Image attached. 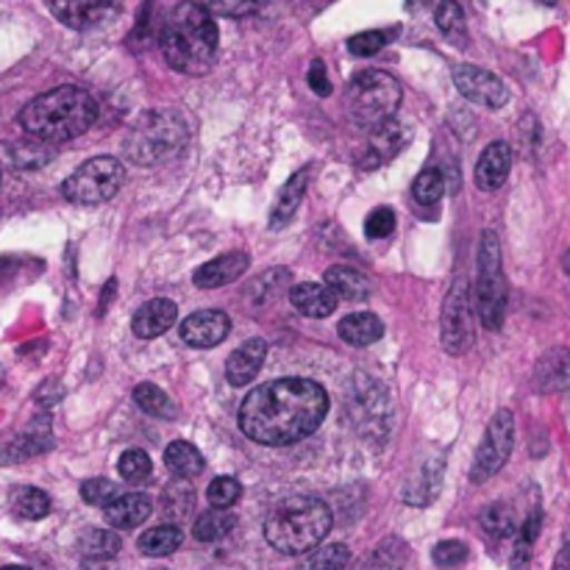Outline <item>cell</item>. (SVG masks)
Segmentation results:
<instances>
[{
    "label": "cell",
    "instance_id": "cell-1",
    "mask_svg": "<svg viewBox=\"0 0 570 570\" xmlns=\"http://www.w3.org/2000/svg\"><path fill=\"white\" fill-rule=\"evenodd\" d=\"M328 412V393L312 379L289 376L250 390L239 404V429L259 445H293L317 432Z\"/></svg>",
    "mask_w": 570,
    "mask_h": 570
},
{
    "label": "cell",
    "instance_id": "cell-2",
    "mask_svg": "<svg viewBox=\"0 0 570 570\" xmlns=\"http://www.w3.org/2000/svg\"><path fill=\"white\" fill-rule=\"evenodd\" d=\"M98 117L92 95L81 87H56L22 106L20 126L39 142H70L92 128Z\"/></svg>",
    "mask_w": 570,
    "mask_h": 570
},
{
    "label": "cell",
    "instance_id": "cell-3",
    "mask_svg": "<svg viewBox=\"0 0 570 570\" xmlns=\"http://www.w3.org/2000/svg\"><path fill=\"white\" fill-rule=\"evenodd\" d=\"M161 56L184 76H204L217 59V22L200 3H181L173 9L161 28Z\"/></svg>",
    "mask_w": 570,
    "mask_h": 570
},
{
    "label": "cell",
    "instance_id": "cell-4",
    "mask_svg": "<svg viewBox=\"0 0 570 570\" xmlns=\"http://www.w3.org/2000/svg\"><path fill=\"white\" fill-rule=\"evenodd\" d=\"M332 510L315 495H293L282 501L265 521V538L282 554L315 551L332 532Z\"/></svg>",
    "mask_w": 570,
    "mask_h": 570
},
{
    "label": "cell",
    "instance_id": "cell-5",
    "mask_svg": "<svg viewBox=\"0 0 570 570\" xmlns=\"http://www.w3.org/2000/svg\"><path fill=\"white\" fill-rule=\"evenodd\" d=\"M189 139L187 122L176 111H145L126 137V154L134 165L139 167H156L161 161L173 159L184 150Z\"/></svg>",
    "mask_w": 570,
    "mask_h": 570
},
{
    "label": "cell",
    "instance_id": "cell-6",
    "mask_svg": "<svg viewBox=\"0 0 570 570\" xmlns=\"http://www.w3.org/2000/svg\"><path fill=\"white\" fill-rule=\"evenodd\" d=\"M401 106V83L390 72L367 70L360 72L345 89V109L351 120L360 126L376 128L393 120L395 109Z\"/></svg>",
    "mask_w": 570,
    "mask_h": 570
},
{
    "label": "cell",
    "instance_id": "cell-7",
    "mask_svg": "<svg viewBox=\"0 0 570 570\" xmlns=\"http://www.w3.org/2000/svg\"><path fill=\"white\" fill-rule=\"evenodd\" d=\"M479 276H476V301L479 317L484 328L499 332L507 315V278L501 265V243L495 232H484L479 243Z\"/></svg>",
    "mask_w": 570,
    "mask_h": 570
},
{
    "label": "cell",
    "instance_id": "cell-8",
    "mask_svg": "<svg viewBox=\"0 0 570 570\" xmlns=\"http://www.w3.org/2000/svg\"><path fill=\"white\" fill-rule=\"evenodd\" d=\"M126 178V167L122 161L111 159V156H95V159L83 161L65 184H61V195L70 204L78 206H98L106 204L117 195Z\"/></svg>",
    "mask_w": 570,
    "mask_h": 570
},
{
    "label": "cell",
    "instance_id": "cell-9",
    "mask_svg": "<svg viewBox=\"0 0 570 570\" xmlns=\"http://www.w3.org/2000/svg\"><path fill=\"white\" fill-rule=\"evenodd\" d=\"M473 340H476V332H473L471 287L462 276L451 284L449 295H445L443 317H440V343H443L445 354L462 356L473 348Z\"/></svg>",
    "mask_w": 570,
    "mask_h": 570
},
{
    "label": "cell",
    "instance_id": "cell-10",
    "mask_svg": "<svg viewBox=\"0 0 570 570\" xmlns=\"http://www.w3.org/2000/svg\"><path fill=\"white\" fill-rule=\"evenodd\" d=\"M512 445H515V415L510 410H499L493 421L488 423L482 445H479L476 456H473V484H484L488 479H493L512 456Z\"/></svg>",
    "mask_w": 570,
    "mask_h": 570
},
{
    "label": "cell",
    "instance_id": "cell-11",
    "mask_svg": "<svg viewBox=\"0 0 570 570\" xmlns=\"http://www.w3.org/2000/svg\"><path fill=\"white\" fill-rule=\"evenodd\" d=\"M354 406L356 426L365 434L376 438V432L382 429V434H387L390 421H393V410H390V395L387 390L379 382H373L371 376L360 373L354 376V390H351L348 410Z\"/></svg>",
    "mask_w": 570,
    "mask_h": 570
},
{
    "label": "cell",
    "instance_id": "cell-12",
    "mask_svg": "<svg viewBox=\"0 0 570 570\" xmlns=\"http://www.w3.org/2000/svg\"><path fill=\"white\" fill-rule=\"evenodd\" d=\"M454 83L468 100L484 106V109H501V106H507V100H510L504 81L476 65L454 67Z\"/></svg>",
    "mask_w": 570,
    "mask_h": 570
},
{
    "label": "cell",
    "instance_id": "cell-13",
    "mask_svg": "<svg viewBox=\"0 0 570 570\" xmlns=\"http://www.w3.org/2000/svg\"><path fill=\"white\" fill-rule=\"evenodd\" d=\"M228 328H232V321L226 312L204 309L181 323V340L193 348H215L228 337Z\"/></svg>",
    "mask_w": 570,
    "mask_h": 570
},
{
    "label": "cell",
    "instance_id": "cell-14",
    "mask_svg": "<svg viewBox=\"0 0 570 570\" xmlns=\"http://www.w3.org/2000/svg\"><path fill=\"white\" fill-rule=\"evenodd\" d=\"M406 142H410V134H406V128L401 126V122L395 120L382 122V126L373 128L371 137H367V145L365 150H362L360 165L365 167V170H376V167H382L384 161L393 159L395 154H401V148H404Z\"/></svg>",
    "mask_w": 570,
    "mask_h": 570
},
{
    "label": "cell",
    "instance_id": "cell-15",
    "mask_svg": "<svg viewBox=\"0 0 570 570\" xmlns=\"http://www.w3.org/2000/svg\"><path fill=\"white\" fill-rule=\"evenodd\" d=\"M512 170V148L507 142H490L484 148V154L476 161V187L484 193H495V189L504 187L507 176Z\"/></svg>",
    "mask_w": 570,
    "mask_h": 570
},
{
    "label": "cell",
    "instance_id": "cell-16",
    "mask_svg": "<svg viewBox=\"0 0 570 570\" xmlns=\"http://www.w3.org/2000/svg\"><path fill=\"white\" fill-rule=\"evenodd\" d=\"M248 254H223L217 259L206 262L195 271L193 282L195 287L200 289H217L226 287V284H234L245 271H248Z\"/></svg>",
    "mask_w": 570,
    "mask_h": 570
},
{
    "label": "cell",
    "instance_id": "cell-17",
    "mask_svg": "<svg viewBox=\"0 0 570 570\" xmlns=\"http://www.w3.org/2000/svg\"><path fill=\"white\" fill-rule=\"evenodd\" d=\"M176 317H178V306L173 304V301L154 298L134 312L131 328L137 337L154 340V337H159V334L170 332L173 323H176Z\"/></svg>",
    "mask_w": 570,
    "mask_h": 570
},
{
    "label": "cell",
    "instance_id": "cell-18",
    "mask_svg": "<svg viewBox=\"0 0 570 570\" xmlns=\"http://www.w3.org/2000/svg\"><path fill=\"white\" fill-rule=\"evenodd\" d=\"M265 356H267V343L265 340L254 337L248 343L239 345L226 362V379L234 384V387H243V384L254 382L256 373L262 371L265 365Z\"/></svg>",
    "mask_w": 570,
    "mask_h": 570
},
{
    "label": "cell",
    "instance_id": "cell-19",
    "mask_svg": "<svg viewBox=\"0 0 570 570\" xmlns=\"http://www.w3.org/2000/svg\"><path fill=\"white\" fill-rule=\"evenodd\" d=\"M534 390L538 393H562L570 390V351L554 348L540 356L534 367Z\"/></svg>",
    "mask_w": 570,
    "mask_h": 570
},
{
    "label": "cell",
    "instance_id": "cell-20",
    "mask_svg": "<svg viewBox=\"0 0 570 570\" xmlns=\"http://www.w3.org/2000/svg\"><path fill=\"white\" fill-rule=\"evenodd\" d=\"M104 515L111 529H137L154 515V504H150L148 495L142 493L117 495V499L106 507Z\"/></svg>",
    "mask_w": 570,
    "mask_h": 570
},
{
    "label": "cell",
    "instance_id": "cell-21",
    "mask_svg": "<svg viewBox=\"0 0 570 570\" xmlns=\"http://www.w3.org/2000/svg\"><path fill=\"white\" fill-rule=\"evenodd\" d=\"M56 17L70 28H92L100 22L120 14V6L115 3H53L50 6Z\"/></svg>",
    "mask_w": 570,
    "mask_h": 570
},
{
    "label": "cell",
    "instance_id": "cell-22",
    "mask_svg": "<svg viewBox=\"0 0 570 570\" xmlns=\"http://www.w3.org/2000/svg\"><path fill=\"white\" fill-rule=\"evenodd\" d=\"M326 289L337 301H365L373 293V284L365 273L337 265L326 271Z\"/></svg>",
    "mask_w": 570,
    "mask_h": 570
},
{
    "label": "cell",
    "instance_id": "cell-23",
    "mask_svg": "<svg viewBox=\"0 0 570 570\" xmlns=\"http://www.w3.org/2000/svg\"><path fill=\"white\" fill-rule=\"evenodd\" d=\"M340 337L354 348H367V345L379 343L384 334V323L379 321L373 312H354V315L343 317L337 326Z\"/></svg>",
    "mask_w": 570,
    "mask_h": 570
},
{
    "label": "cell",
    "instance_id": "cell-24",
    "mask_svg": "<svg viewBox=\"0 0 570 570\" xmlns=\"http://www.w3.org/2000/svg\"><path fill=\"white\" fill-rule=\"evenodd\" d=\"M289 301L306 317H328L337 312L340 301L326 289V284H298L289 289Z\"/></svg>",
    "mask_w": 570,
    "mask_h": 570
},
{
    "label": "cell",
    "instance_id": "cell-25",
    "mask_svg": "<svg viewBox=\"0 0 570 570\" xmlns=\"http://www.w3.org/2000/svg\"><path fill=\"white\" fill-rule=\"evenodd\" d=\"M440 484H443V462H429L421 471L415 473L410 484L404 490V501L412 507H426L432 504L434 495L440 493Z\"/></svg>",
    "mask_w": 570,
    "mask_h": 570
},
{
    "label": "cell",
    "instance_id": "cell-26",
    "mask_svg": "<svg viewBox=\"0 0 570 570\" xmlns=\"http://www.w3.org/2000/svg\"><path fill=\"white\" fill-rule=\"evenodd\" d=\"M306 170H298L293 178H289L287 184H284L282 195H278V204L273 206V215H271V228H284L289 220H293V215L298 212L301 200H304L306 195Z\"/></svg>",
    "mask_w": 570,
    "mask_h": 570
},
{
    "label": "cell",
    "instance_id": "cell-27",
    "mask_svg": "<svg viewBox=\"0 0 570 570\" xmlns=\"http://www.w3.org/2000/svg\"><path fill=\"white\" fill-rule=\"evenodd\" d=\"M165 465L170 468L173 476L178 479H193L204 471V454H200L195 445L184 443V440H176V443L167 445L165 451Z\"/></svg>",
    "mask_w": 570,
    "mask_h": 570
},
{
    "label": "cell",
    "instance_id": "cell-28",
    "mask_svg": "<svg viewBox=\"0 0 570 570\" xmlns=\"http://www.w3.org/2000/svg\"><path fill=\"white\" fill-rule=\"evenodd\" d=\"M78 551L83 560H111L120 551V538L109 529H89L78 540Z\"/></svg>",
    "mask_w": 570,
    "mask_h": 570
},
{
    "label": "cell",
    "instance_id": "cell-29",
    "mask_svg": "<svg viewBox=\"0 0 570 570\" xmlns=\"http://www.w3.org/2000/svg\"><path fill=\"white\" fill-rule=\"evenodd\" d=\"M181 540H184L181 529L165 523V527H156L150 529V532H145L137 546L145 557H167L181 546Z\"/></svg>",
    "mask_w": 570,
    "mask_h": 570
},
{
    "label": "cell",
    "instance_id": "cell-30",
    "mask_svg": "<svg viewBox=\"0 0 570 570\" xmlns=\"http://www.w3.org/2000/svg\"><path fill=\"white\" fill-rule=\"evenodd\" d=\"M540 527H543V512L532 510L529 518L523 521L521 532L515 538V551H512V570H527L529 562H532V549L534 540H538Z\"/></svg>",
    "mask_w": 570,
    "mask_h": 570
},
{
    "label": "cell",
    "instance_id": "cell-31",
    "mask_svg": "<svg viewBox=\"0 0 570 570\" xmlns=\"http://www.w3.org/2000/svg\"><path fill=\"white\" fill-rule=\"evenodd\" d=\"M134 401H137L139 410L148 412L150 417H165V421L176 417V404H173L170 395H167L165 390L156 387V384H139V387L134 390Z\"/></svg>",
    "mask_w": 570,
    "mask_h": 570
},
{
    "label": "cell",
    "instance_id": "cell-32",
    "mask_svg": "<svg viewBox=\"0 0 570 570\" xmlns=\"http://www.w3.org/2000/svg\"><path fill=\"white\" fill-rule=\"evenodd\" d=\"M234 527H237V518H234L232 512L226 510L206 512V515H200L198 521H195V538H198L200 543H215V540L232 534Z\"/></svg>",
    "mask_w": 570,
    "mask_h": 570
},
{
    "label": "cell",
    "instance_id": "cell-33",
    "mask_svg": "<svg viewBox=\"0 0 570 570\" xmlns=\"http://www.w3.org/2000/svg\"><path fill=\"white\" fill-rule=\"evenodd\" d=\"M482 527L490 538L495 540H507V538H515V512H512L510 504H490L488 510L482 512Z\"/></svg>",
    "mask_w": 570,
    "mask_h": 570
},
{
    "label": "cell",
    "instance_id": "cell-34",
    "mask_svg": "<svg viewBox=\"0 0 570 570\" xmlns=\"http://www.w3.org/2000/svg\"><path fill=\"white\" fill-rule=\"evenodd\" d=\"M11 507L26 521H39V518H45L50 512V499L37 488H20L11 495Z\"/></svg>",
    "mask_w": 570,
    "mask_h": 570
},
{
    "label": "cell",
    "instance_id": "cell-35",
    "mask_svg": "<svg viewBox=\"0 0 570 570\" xmlns=\"http://www.w3.org/2000/svg\"><path fill=\"white\" fill-rule=\"evenodd\" d=\"M351 562V551L345 549L343 543L323 546V549L312 551L304 562H301V570H345Z\"/></svg>",
    "mask_w": 570,
    "mask_h": 570
},
{
    "label": "cell",
    "instance_id": "cell-36",
    "mask_svg": "<svg viewBox=\"0 0 570 570\" xmlns=\"http://www.w3.org/2000/svg\"><path fill=\"white\" fill-rule=\"evenodd\" d=\"M434 22H438L440 31L451 39V42L462 45L465 42V14L456 3H440L434 11Z\"/></svg>",
    "mask_w": 570,
    "mask_h": 570
},
{
    "label": "cell",
    "instance_id": "cell-37",
    "mask_svg": "<svg viewBox=\"0 0 570 570\" xmlns=\"http://www.w3.org/2000/svg\"><path fill=\"white\" fill-rule=\"evenodd\" d=\"M443 193H445V178H443V173L434 170V167L423 170L421 176L415 178V184H412V195H415L417 204H423V206L438 204V200L443 198Z\"/></svg>",
    "mask_w": 570,
    "mask_h": 570
},
{
    "label": "cell",
    "instance_id": "cell-38",
    "mask_svg": "<svg viewBox=\"0 0 570 570\" xmlns=\"http://www.w3.org/2000/svg\"><path fill=\"white\" fill-rule=\"evenodd\" d=\"M117 471H120V476L126 479L128 484H142L150 479L154 465H150V456L145 454V451L131 449L120 456V465H117Z\"/></svg>",
    "mask_w": 570,
    "mask_h": 570
},
{
    "label": "cell",
    "instance_id": "cell-39",
    "mask_svg": "<svg viewBox=\"0 0 570 570\" xmlns=\"http://www.w3.org/2000/svg\"><path fill=\"white\" fill-rule=\"evenodd\" d=\"M239 495H243V488H239V482H234L232 476L215 479V482L209 484V490H206V499H209V504L215 507V510H228V507L237 504Z\"/></svg>",
    "mask_w": 570,
    "mask_h": 570
},
{
    "label": "cell",
    "instance_id": "cell-40",
    "mask_svg": "<svg viewBox=\"0 0 570 570\" xmlns=\"http://www.w3.org/2000/svg\"><path fill=\"white\" fill-rule=\"evenodd\" d=\"M81 499L92 507H109L117 499V488L109 479H89L81 484Z\"/></svg>",
    "mask_w": 570,
    "mask_h": 570
},
{
    "label": "cell",
    "instance_id": "cell-41",
    "mask_svg": "<svg viewBox=\"0 0 570 570\" xmlns=\"http://www.w3.org/2000/svg\"><path fill=\"white\" fill-rule=\"evenodd\" d=\"M434 566L438 568H460L468 560V546L460 540H443V543L434 546Z\"/></svg>",
    "mask_w": 570,
    "mask_h": 570
},
{
    "label": "cell",
    "instance_id": "cell-42",
    "mask_svg": "<svg viewBox=\"0 0 570 570\" xmlns=\"http://www.w3.org/2000/svg\"><path fill=\"white\" fill-rule=\"evenodd\" d=\"M189 510H193V493H189L187 488L165 490V499H161V515L181 521Z\"/></svg>",
    "mask_w": 570,
    "mask_h": 570
},
{
    "label": "cell",
    "instance_id": "cell-43",
    "mask_svg": "<svg viewBox=\"0 0 570 570\" xmlns=\"http://www.w3.org/2000/svg\"><path fill=\"white\" fill-rule=\"evenodd\" d=\"M384 45H387V37H384L382 31H362V33H356V37L348 39V53L365 59V56L379 53Z\"/></svg>",
    "mask_w": 570,
    "mask_h": 570
},
{
    "label": "cell",
    "instance_id": "cell-44",
    "mask_svg": "<svg viewBox=\"0 0 570 570\" xmlns=\"http://www.w3.org/2000/svg\"><path fill=\"white\" fill-rule=\"evenodd\" d=\"M365 232L367 237L373 239H384L395 232V212L387 209V206H379V209L371 212L365 223Z\"/></svg>",
    "mask_w": 570,
    "mask_h": 570
},
{
    "label": "cell",
    "instance_id": "cell-45",
    "mask_svg": "<svg viewBox=\"0 0 570 570\" xmlns=\"http://www.w3.org/2000/svg\"><path fill=\"white\" fill-rule=\"evenodd\" d=\"M309 87L315 89V95H321V98H326V95L332 92V81H328L326 65H323L321 59L312 61V67H309Z\"/></svg>",
    "mask_w": 570,
    "mask_h": 570
},
{
    "label": "cell",
    "instance_id": "cell-46",
    "mask_svg": "<svg viewBox=\"0 0 570 570\" xmlns=\"http://www.w3.org/2000/svg\"><path fill=\"white\" fill-rule=\"evenodd\" d=\"M209 9V14H223V17H243V14H254V11H259V6L256 3H239V0H234V3H209L206 6Z\"/></svg>",
    "mask_w": 570,
    "mask_h": 570
},
{
    "label": "cell",
    "instance_id": "cell-47",
    "mask_svg": "<svg viewBox=\"0 0 570 570\" xmlns=\"http://www.w3.org/2000/svg\"><path fill=\"white\" fill-rule=\"evenodd\" d=\"M551 570H570V540L566 546H562V551L560 554H557V560H554V568Z\"/></svg>",
    "mask_w": 570,
    "mask_h": 570
},
{
    "label": "cell",
    "instance_id": "cell-48",
    "mask_svg": "<svg viewBox=\"0 0 570 570\" xmlns=\"http://www.w3.org/2000/svg\"><path fill=\"white\" fill-rule=\"evenodd\" d=\"M83 570H117V566L111 560H87Z\"/></svg>",
    "mask_w": 570,
    "mask_h": 570
},
{
    "label": "cell",
    "instance_id": "cell-49",
    "mask_svg": "<svg viewBox=\"0 0 570 570\" xmlns=\"http://www.w3.org/2000/svg\"><path fill=\"white\" fill-rule=\"evenodd\" d=\"M562 265H566V271L570 273V254H566V259H562Z\"/></svg>",
    "mask_w": 570,
    "mask_h": 570
},
{
    "label": "cell",
    "instance_id": "cell-50",
    "mask_svg": "<svg viewBox=\"0 0 570 570\" xmlns=\"http://www.w3.org/2000/svg\"><path fill=\"white\" fill-rule=\"evenodd\" d=\"M0 570H31V568H20V566H9V568H0Z\"/></svg>",
    "mask_w": 570,
    "mask_h": 570
}]
</instances>
